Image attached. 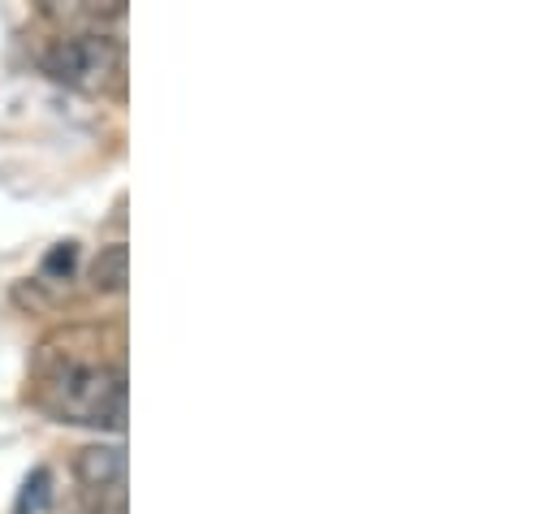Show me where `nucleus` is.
<instances>
[{
    "mask_svg": "<svg viewBox=\"0 0 558 514\" xmlns=\"http://www.w3.org/2000/svg\"><path fill=\"white\" fill-rule=\"evenodd\" d=\"M31 402L57 424L122 428L126 419V372L118 359L87 355L83 346H44L31 377Z\"/></svg>",
    "mask_w": 558,
    "mask_h": 514,
    "instance_id": "obj_1",
    "label": "nucleus"
},
{
    "mask_svg": "<svg viewBox=\"0 0 558 514\" xmlns=\"http://www.w3.org/2000/svg\"><path fill=\"white\" fill-rule=\"evenodd\" d=\"M39 70L87 96L126 91V44L109 30H57L35 48Z\"/></svg>",
    "mask_w": 558,
    "mask_h": 514,
    "instance_id": "obj_2",
    "label": "nucleus"
},
{
    "mask_svg": "<svg viewBox=\"0 0 558 514\" xmlns=\"http://www.w3.org/2000/svg\"><path fill=\"white\" fill-rule=\"evenodd\" d=\"M74 480L83 485V498L126 502V450L118 441H92L74 450Z\"/></svg>",
    "mask_w": 558,
    "mask_h": 514,
    "instance_id": "obj_3",
    "label": "nucleus"
},
{
    "mask_svg": "<svg viewBox=\"0 0 558 514\" xmlns=\"http://www.w3.org/2000/svg\"><path fill=\"white\" fill-rule=\"evenodd\" d=\"M52 506V472L48 467H35L13 502V514H44Z\"/></svg>",
    "mask_w": 558,
    "mask_h": 514,
    "instance_id": "obj_5",
    "label": "nucleus"
},
{
    "mask_svg": "<svg viewBox=\"0 0 558 514\" xmlns=\"http://www.w3.org/2000/svg\"><path fill=\"white\" fill-rule=\"evenodd\" d=\"M131 281V252L126 243H109L92 259V290L96 294H122Z\"/></svg>",
    "mask_w": 558,
    "mask_h": 514,
    "instance_id": "obj_4",
    "label": "nucleus"
},
{
    "mask_svg": "<svg viewBox=\"0 0 558 514\" xmlns=\"http://www.w3.org/2000/svg\"><path fill=\"white\" fill-rule=\"evenodd\" d=\"M74 264H78V243H57L48 256H44V277L48 281H70L74 277Z\"/></svg>",
    "mask_w": 558,
    "mask_h": 514,
    "instance_id": "obj_6",
    "label": "nucleus"
}]
</instances>
